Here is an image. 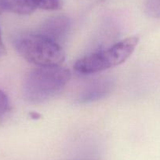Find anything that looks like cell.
Returning <instances> with one entry per match:
<instances>
[{"label":"cell","mask_w":160,"mask_h":160,"mask_svg":"<svg viewBox=\"0 0 160 160\" xmlns=\"http://www.w3.org/2000/svg\"><path fill=\"white\" fill-rule=\"evenodd\" d=\"M31 117H32V118H38L40 117V115L35 113V112H32V113H31Z\"/></svg>","instance_id":"cell-11"},{"label":"cell","mask_w":160,"mask_h":160,"mask_svg":"<svg viewBox=\"0 0 160 160\" xmlns=\"http://www.w3.org/2000/svg\"><path fill=\"white\" fill-rule=\"evenodd\" d=\"M10 108V101L7 95L0 90V118L3 116Z\"/></svg>","instance_id":"cell-8"},{"label":"cell","mask_w":160,"mask_h":160,"mask_svg":"<svg viewBox=\"0 0 160 160\" xmlns=\"http://www.w3.org/2000/svg\"><path fill=\"white\" fill-rule=\"evenodd\" d=\"M14 46L24 59L38 67L60 66L65 59V53L60 44L38 33L18 37Z\"/></svg>","instance_id":"cell-2"},{"label":"cell","mask_w":160,"mask_h":160,"mask_svg":"<svg viewBox=\"0 0 160 160\" xmlns=\"http://www.w3.org/2000/svg\"><path fill=\"white\" fill-rule=\"evenodd\" d=\"M8 8V0H0V14Z\"/></svg>","instance_id":"cell-9"},{"label":"cell","mask_w":160,"mask_h":160,"mask_svg":"<svg viewBox=\"0 0 160 160\" xmlns=\"http://www.w3.org/2000/svg\"><path fill=\"white\" fill-rule=\"evenodd\" d=\"M62 7L61 0H8L7 10L26 15L37 10H57Z\"/></svg>","instance_id":"cell-5"},{"label":"cell","mask_w":160,"mask_h":160,"mask_svg":"<svg viewBox=\"0 0 160 160\" xmlns=\"http://www.w3.org/2000/svg\"><path fill=\"white\" fill-rule=\"evenodd\" d=\"M113 82L109 78H101L90 82L83 89L78 97L81 104L93 102L105 98L113 88Z\"/></svg>","instance_id":"cell-6"},{"label":"cell","mask_w":160,"mask_h":160,"mask_svg":"<svg viewBox=\"0 0 160 160\" xmlns=\"http://www.w3.org/2000/svg\"><path fill=\"white\" fill-rule=\"evenodd\" d=\"M71 26L72 21L68 17L64 15L53 16L41 24L37 33L59 44L67 37Z\"/></svg>","instance_id":"cell-4"},{"label":"cell","mask_w":160,"mask_h":160,"mask_svg":"<svg viewBox=\"0 0 160 160\" xmlns=\"http://www.w3.org/2000/svg\"><path fill=\"white\" fill-rule=\"evenodd\" d=\"M6 53H7V51H6V47L5 46H4L3 42H2V35H1V32H0V56L5 55Z\"/></svg>","instance_id":"cell-10"},{"label":"cell","mask_w":160,"mask_h":160,"mask_svg":"<svg viewBox=\"0 0 160 160\" xmlns=\"http://www.w3.org/2000/svg\"><path fill=\"white\" fill-rule=\"evenodd\" d=\"M138 42L137 36L124 38L108 48L82 57L75 63L74 68L78 73L90 75L119 65L131 56Z\"/></svg>","instance_id":"cell-3"},{"label":"cell","mask_w":160,"mask_h":160,"mask_svg":"<svg viewBox=\"0 0 160 160\" xmlns=\"http://www.w3.org/2000/svg\"><path fill=\"white\" fill-rule=\"evenodd\" d=\"M70 78V71L65 68L38 67L31 71L24 78V96L34 104L46 102L61 93Z\"/></svg>","instance_id":"cell-1"},{"label":"cell","mask_w":160,"mask_h":160,"mask_svg":"<svg viewBox=\"0 0 160 160\" xmlns=\"http://www.w3.org/2000/svg\"><path fill=\"white\" fill-rule=\"evenodd\" d=\"M146 12L155 18L160 17V0H148L146 2Z\"/></svg>","instance_id":"cell-7"}]
</instances>
